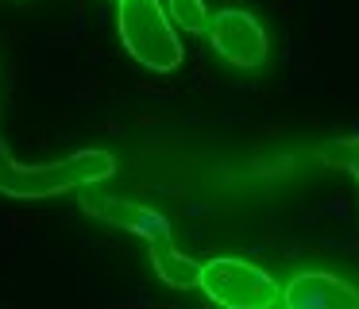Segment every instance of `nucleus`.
I'll use <instances>...</instances> for the list:
<instances>
[{
    "label": "nucleus",
    "instance_id": "f257e3e1",
    "mask_svg": "<svg viewBox=\"0 0 359 309\" xmlns=\"http://www.w3.org/2000/svg\"><path fill=\"white\" fill-rule=\"evenodd\" d=\"M81 205H86L93 216H101V221L120 224V228L135 232L140 239H147L151 259H155V270H158V275H163L170 286H178V290L197 286L201 263H194L189 255H182L178 247H174V236H170V224H166V216H158L155 209L140 205V201L104 197V193L93 190V185H86V190H81Z\"/></svg>",
    "mask_w": 359,
    "mask_h": 309
},
{
    "label": "nucleus",
    "instance_id": "f03ea898",
    "mask_svg": "<svg viewBox=\"0 0 359 309\" xmlns=\"http://www.w3.org/2000/svg\"><path fill=\"white\" fill-rule=\"evenodd\" d=\"M112 170H116V159L109 151H78L62 162L20 166L0 143V193L8 197H55L66 190H86L112 178Z\"/></svg>",
    "mask_w": 359,
    "mask_h": 309
},
{
    "label": "nucleus",
    "instance_id": "7ed1b4c3",
    "mask_svg": "<svg viewBox=\"0 0 359 309\" xmlns=\"http://www.w3.org/2000/svg\"><path fill=\"white\" fill-rule=\"evenodd\" d=\"M120 39L135 62L158 74L182 62V43L170 31V20L158 0H120Z\"/></svg>",
    "mask_w": 359,
    "mask_h": 309
},
{
    "label": "nucleus",
    "instance_id": "20e7f679",
    "mask_svg": "<svg viewBox=\"0 0 359 309\" xmlns=\"http://www.w3.org/2000/svg\"><path fill=\"white\" fill-rule=\"evenodd\" d=\"M197 286L224 309H271L278 301V282L248 259H209L201 263Z\"/></svg>",
    "mask_w": 359,
    "mask_h": 309
},
{
    "label": "nucleus",
    "instance_id": "39448f33",
    "mask_svg": "<svg viewBox=\"0 0 359 309\" xmlns=\"http://www.w3.org/2000/svg\"><path fill=\"white\" fill-rule=\"evenodd\" d=\"M209 39H212V46H217V54H224V58L240 70H255L266 62L263 27H259L255 15L240 12V8L217 12V20L209 23Z\"/></svg>",
    "mask_w": 359,
    "mask_h": 309
},
{
    "label": "nucleus",
    "instance_id": "423d86ee",
    "mask_svg": "<svg viewBox=\"0 0 359 309\" xmlns=\"http://www.w3.org/2000/svg\"><path fill=\"white\" fill-rule=\"evenodd\" d=\"M286 309H359V290L328 270H302L282 290Z\"/></svg>",
    "mask_w": 359,
    "mask_h": 309
},
{
    "label": "nucleus",
    "instance_id": "0eeeda50",
    "mask_svg": "<svg viewBox=\"0 0 359 309\" xmlns=\"http://www.w3.org/2000/svg\"><path fill=\"white\" fill-rule=\"evenodd\" d=\"M320 159H325L328 166L348 170V174L359 182V136H351V139H332V143H325V147H320Z\"/></svg>",
    "mask_w": 359,
    "mask_h": 309
},
{
    "label": "nucleus",
    "instance_id": "6e6552de",
    "mask_svg": "<svg viewBox=\"0 0 359 309\" xmlns=\"http://www.w3.org/2000/svg\"><path fill=\"white\" fill-rule=\"evenodd\" d=\"M170 15H174V23L186 27V31L205 27V4L201 0H170Z\"/></svg>",
    "mask_w": 359,
    "mask_h": 309
}]
</instances>
